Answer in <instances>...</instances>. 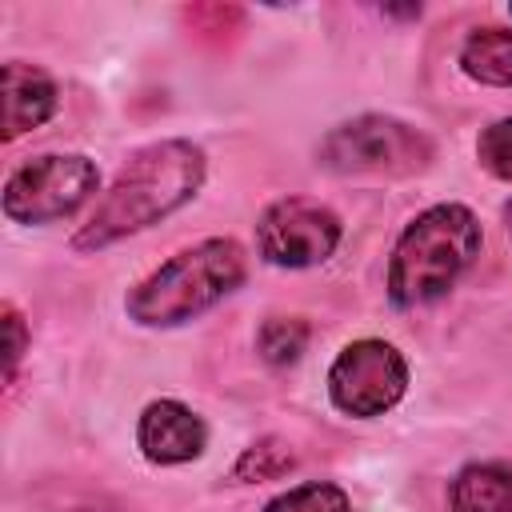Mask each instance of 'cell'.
<instances>
[{
  "mask_svg": "<svg viewBox=\"0 0 512 512\" xmlns=\"http://www.w3.org/2000/svg\"><path fill=\"white\" fill-rule=\"evenodd\" d=\"M60 108V88L52 72L28 60H8L4 64V144L20 140L24 132L40 128L52 120Z\"/></svg>",
  "mask_w": 512,
  "mask_h": 512,
  "instance_id": "cell-9",
  "label": "cell"
},
{
  "mask_svg": "<svg viewBox=\"0 0 512 512\" xmlns=\"http://www.w3.org/2000/svg\"><path fill=\"white\" fill-rule=\"evenodd\" d=\"M204 176H208V156L200 144L184 136H168L136 148L120 164V172L112 176L108 192L96 200L88 220L72 232V248L100 252L160 224L204 188Z\"/></svg>",
  "mask_w": 512,
  "mask_h": 512,
  "instance_id": "cell-1",
  "label": "cell"
},
{
  "mask_svg": "<svg viewBox=\"0 0 512 512\" xmlns=\"http://www.w3.org/2000/svg\"><path fill=\"white\" fill-rule=\"evenodd\" d=\"M380 12H384V16H396V20H416V16H420V4H404V8H392V4H384Z\"/></svg>",
  "mask_w": 512,
  "mask_h": 512,
  "instance_id": "cell-17",
  "label": "cell"
},
{
  "mask_svg": "<svg viewBox=\"0 0 512 512\" xmlns=\"http://www.w3.org/2000/svg\"><path fill=\"white\" fill-rule=\"evenodd\" d=\"M340 216L312 196H280L256 220V252L272 268H316L340 248Z\"/></svg>",
  "mask_w": 512,
  "mask_h": 512,
  "instance_id": "cell-7",
  "label": "cell"
},
{
  "mask_svg": "<svg viewBox=\"0 0 512 512\" xmlns=\"http://www.w3.org/2000/svg\"><path fill=\"white\" fill-rule=\"evenodd\" d=\"M292 468H296L292 444L280 440V436H260L256 444H248V448L236 456L228 480H232V484H260V480H280V476H288Z\"/></svg>",
  "mask_w": 512,
  "mask_h": 512,
  "instance_id": "cell-12",
  "label": "cell"
},
{
  "mask_svg": "<svg viewBox=\"0 0 512 512\" xmlns=\"http://www.w3.org/2000/svg\"><path fill=\"white\" fill-rule=\"evenodd\" d=\"M244 276V248L232 236H208L192 248H180L144 280H136L124 296V312L140 328H176L232 296Z\"/></svg>",
  "mask_w": 512,
  "mask_h": 512,
  "instance_id": "cell-2",
  "label": "cell"
},
{
  "mask_svg": "<svg viewBox=\"0 0 512 512\" xmlns=\"http://www.w3.org/2000/svg\"><path fill=\"white\" fill-rule=\"evenodd\" d=\"M508 16H512V4H508Z\"/></svg>",
  "mask_w": 512,
  "mask_h": 512,
  "instance_id": "cell-19",
  "label": "cell"
},
{
  "mask_svg": "<svg viewBox=\"0 0 512 512\" xmlns=\"http://www.w3.org/2000/svg\"><path fill=\"white\" fill-rule=\"evenodd\" d=\"M460 68L476 84L512 88V28L484 24L464 36L460 44Z\"/></svg>",
  "mask_w": 512,
  "mask_h": 512,
  "instance_id": "cell-11",
  "label": "cell"
},
{
  "mask_svg": "<svg viewBox=\"0 0 512 512\" xmlns=\"http://www.w3.org/2000/svg\"><path fill=\"white\" fill-rule=\"evenodd\" d=\"M308 336H312V328H308L304 316H268L256 328V352H260L264 364L288 368V364H296L304 356Z\"/></svg>",
  "mask_w": 512,
  "mask_h": 512,
  "instance_id": "cell-13",
  "label": "cell"
},
{
  "mask_svg": "<svg viewBox=\"0 0 512 512\" xmlns=\"http://www.w3.org/2000/svg\"><path fill=\"white\" fill-rule=\"evenodd\" d=\"M436 144L424 128L388 116V112H364L336 128H328L316 144V164L336 176H380V180H404L432 168Z\"/></svg>",
  "mask_w": 512,
  "mask_h": 512,
  "instance_id": "cell-4",
  "label": "cell"
},
{
  "mask_svg": "<svg viewBox=\"0 0 512 512\" xmlns=\"http://www.w3.org/2000/svg\"><path fill=\"white\" fill-rule=\"evenodd\" d=\"M260 512H352V500L332 480H308L280 496H272Z\"/></svg>",
  "mask_w": 512,
  "mask_h": 512,
  "instance_id": "cell-14",
  "label": "cell"
},
{
  "mask_svg": "<svg viewBox=\"0 0 512 512\" xmlns=\"http://www.w3.org/2000/svg\"><path fill=\"white\" fill-rule=\"evenodd\" d=\"M136 448L156 468L192 464L208 448V424L184 400L160 396V400L144 404V412L136 420Z\"/></svg>",
  "mask_w": 512,
  "mask_h": 512,
  "instance_id": "cell-8",
  "label": "cell"
},
{
  "mask_svg": "<svg viewBox=\"0 0 512 512\" xmlns=\"http://www.w3.org/2000/svg\"><path fill=\"white\" fill-rule=\"evenodd\" d=\"M452 512H512V464L476 460L464 464L448 484Z\"/></svg>",
  "mask_w": 512,
  "mask_h": 512,
  "instance_id": "cell-10",
  "label": "cell"
},
{
  "mask_svg": "<svg viewBox=\"0 0 512 512\" xmlns=\"http://www.w3.org/2000/svg\"><path fill=\"white\" fill-rule=\"evenodd\" d=\"M76 512H96V508H76Z\"/></svg>",
  "mask_w": 512,
  "mask_h": 512,
  "instance_id": "cell-18",
  "label": "cell"
},
{
  "mask_svg": "<svg viewBox=\"0 0 512 512\" xmlns=\"http://www.w3.org/2000/svg\"><path fill=\"white\" fill-rule=\"evenodd\" d=\"M476 160L488 176L512 184V116L492 120L488 128H480L476 136Z\"/></svg>",
  "mask_w": 512,
  "mask_h": 512,
  "instance_id": "cell-15",
  "label": "cell"
},
{
  "mask_svg": "<svg viewBox=\"0 0 512 512\" xmlns=\"http://www.w3.org/2000/svg\"><path fill=\"white\" fill-rule=\"evenodd\" d=\"M408 392V360L392 340L364 336L336 352L328 368V400L340 416L376 420Z\"/></svg>",
  "mask_w": 512,
  "mask_h": 512,
  "instance_id": "cell-6",
  "label": "cell"
},
{
  "mask_svg": "<svg viewBox=\"0 0 512 512\" xmlns=\"http://www.w3.org/2000/svg\"><path fill=\"white\" fill-rule=\"evenodd\" d=\"M100 188V168L84 152H44L24 160L4 180V216L12 224H56L84 208Z\"/></svg>",
  "mask_w": 512,
  "mask_h": 512,
  "instance_id": "cell-5",
  "label": "cell"
},
{
  "mask_svg": "<svg viewBox=\"0 0 512 512\" xmlns=\"http://www.w3.org/2000/svg\"><path fill=\"white\" fill-rule=\"evenodd\" d=\"M484 232L468 204H432L416 212L388 256V300L396 308H424L440 300L480 256Z\"/></svg>",
  "mask_w": 512,
  "mask_h": 512,
  "instance_id": "cell-3",
  "label": "cell"
},
{
  "mask_svg": "<svg viewBox=\"0 0 512 512\" xmlns=\"http://www.w3.org/2000/svg\"><path fill=\"white\" fill-rule=\"evenodd\" d=\"M0 316H4V384L12 388L16 372H20V360L28 352V324H24V316L12 300L0 308Z\"/></svg>",
  "mask_w": 512,
  "mask_h": 512,
  "instance_id": "cell-16",
  "label": "cell"
}]
</instances>
